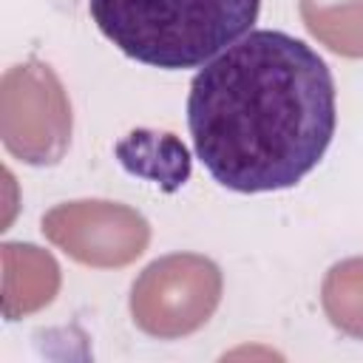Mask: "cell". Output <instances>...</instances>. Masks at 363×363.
<instances>
[{"mask_svg":"<svg viewBox=\"0 0 363 363\" xmlns=\"http://www.w3.org/2000/svg\"><path fill=\"white\" fill-rule=\"evenodd\" d=\"M71 102L40 60L11 65L0 79V136L6 150L26 164H57L71 145Z\"/></svg>","mask_w":363,"mask_h":363,"instance_id":"cell-3","label":"cell"},{"mask_svg":"<svg viewBox=\"0 0 363 363\" xmlns=\"http://www.w3.org/2000/svg\"><path fill=\"white\" fill-rule=\"evenodd\" d=\"M96 28L130 60L182 71L250 34L261 0H88Z\"/></svg>","mask_w":363,"mask_h":363,"instance_id":"cell-2","label":"cell"},{"mask_svg":"<svg viewBox=\"0 0 363 363\" xmlns=\"http://www.w3.org/2000/svg\"><path fill=\"white\" fill-rule=\"evenodd\" d=\"M221 303V269L199 252H173L147 264L130 289L133 323L159 340L201 329Z\"/></svg>","mask_w":363,"mask_h":363,"instance_id":"cell-4","label":"cell"},{"mask_svg":"<svg viewBox=\"0 0 363 363\" xmlns=\"http://www.w3.org/2000/svg\"><path fill=\"white\" fill-rule=\"evenodd\" d=\"M43 235L85 267L116 269L133 264L147 250L150 224L128 204L79 199L51 207L43 216Z\"/></svg>","mask_w":363,"mask_h":363,"instance_id":"cell-5","label":"cell"},{"mask_svg":"<svg viewBox=\"0 0 363 363\" xmlns=\"http://www.w3.org/2000/svg\"><path fill=\"white\" fill-rule=\"evenodd\" d=\"M320 303L332 326L363 340V258H346L326 272Z\"/></svg>","mask_w":363,"mask_h":363,"instance_id":"cell-8","label":"cell"},{"mask_svg":"<svg viewBox=\"0 0 363 363\" xmlns=\"http://www.w3.org/2000/svg\"><path fill=\"white\" fill-rule=\"evenodd\" d=\"M60 289L57 261L34 244H3V315L17 320L54 301Z\"/></svg>","mask_w":363,"mask_h":363,"instance_id":"cell-6","label":"cell"},{"mask_svg":"<svg viewBox=\"0 0 363 363\" xmlns=\"http://www.w3.org/2000/svg\"><path fill=\"white\" fill-rule=\"evenodd\" d=\"M306 31L340 57H363V0H298Z\"/></svg>","mask_w":363,"mask_h":363,"instance_id":"cell-7","label":"cell"},{"mask_svg":"<svg viewBox=\"0 0 363 363\" xmlns=\"http://www.w3.org/2000/svg\"><path fill=\"white\" fill-rule=\"evenodd\" d=\"M335 79L298 37L258 28L190 82L187 128L207 173L235 193L298 184L335 136Z\"/></svg>","mask_w":363,"mask_h":363,"instance_id":"cell-1","label":"cell"}]
</instances>
